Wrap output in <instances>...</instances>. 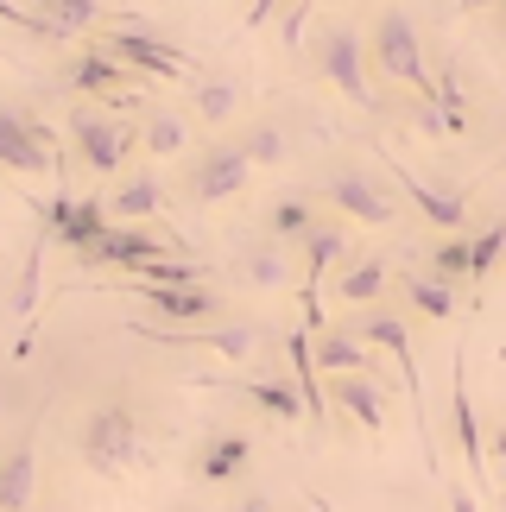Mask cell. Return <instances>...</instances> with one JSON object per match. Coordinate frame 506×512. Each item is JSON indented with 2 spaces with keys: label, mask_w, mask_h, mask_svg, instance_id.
Returning <instances> with one entry per match:
<instances>
[{
  "label": "cell",
  "mask_w": 506,
  "mask_h": 512,
  "mask_svg": "<svg viewBox=\"0 0 506 512\" xmlns=\"http://www.w3.org/2000/svg\"><path fill=\"white\" fill-rule=\"evenodd\" d=\"M235 285H247V291H285L291 279H298V266H291V253H285V241H247L241 253H235Z\"/></svg>",
  "instance_id": "obj_17"
},
{
  "label": "cell",
  "mask_w": 506,
  "mask_h": 512,
  "mask_svg": "<svg viewBox=\"0 0 506 512\" xmlns=\"http://www.w3.org/2000/svg\"><path fill=\"white\" fill-rule=\"evenodd\" d=\"M285 354H291L298 392H304V405H310V424H329V380H323V367H317V342H310V329H291Z\"/></svg>",
  "instance_id": "obj_20"
},
{
  "label": "cell",
  "mask_w": 506,
  "mask_h": 512,
  "mask_svg": "<svg viewBox=\"0 0 506 512\" xmlns=\"http://www.w3.org/2000/svg\"><path fill=\"white\" fill-rule=\"evenodd\" d=\"M323 203L342 209L348 222H361V228H386L399 215L393 209V190H386L380 177H367L361 165H336V171H329L323 177Z\"/></svg>",
  "instance_id": "obj_11"
},
{
  "label": "cell",
  "mask_w": 506,
  "mask_h": 512,
  "mask_svg": "<svg viewBox=\"0 0 506 512\" xmlns=\"http://www.w3.org/2000/svg\"><path fill=\"white\" fill-rule=\"evenodd\" d=\"M450 512H481V506L469 500V487H450Z\"/></svg>",
  "instance_id": "obj_39"
},
{
  "label": "cell",
  "mask_w": 506,
  "mask_h": 512,
  "mask_svg": "<svg viewBox=\"0 0 506 512\" xmlns=\"http://www.w3.org/2000/svg\"><path fill=\"white\" fill-rule=\"evenodd\" d=\"M272 13H279V0H253V7H247V32H260Z\"/></svg>",
  "instance_id": "obj_38"
},
{
  "label": "cell",
  "mask_w": 506,
  "mask_h": 512,
  "mask_svg": "<svg viewBox=\"0 0 506 512\" xmlns=\"http://www.w3.org/2000/svg\"><path fill=\"white\" fill-rule=\"evenodd\" d=\"M70 140H76V159H83L95 177H114L127 165V152L140 146V127L114 121V114H95V108H76L70 114Z\"/></svg>",
  "instance_id": "obj_9"
},
{
  "label": "cell",
  "mask_w": 506,
  "mask_h": 512,
  "mask_svg": "<svg viewBox=\"0 0 506 512\" xmlns=\"http://www.w3.org/2000/svg\"><path fill=\"white\" fill-rule=\"evenodd\" d=\"M386 279H393V272H386V260H374V253H367V260H348L336 272V298L342 304H374L386 291Z\"/></svg>",
  "instance_id": "obj_30"
},
{
  "label": "cell",
  "mask_w": 506,
  "mask_h": 512,
  "mask_svg": "<svg viewBox=\"0 0 506 512\" xmlns=\"http://www.w3.org/2000/svg\"><path fill=\"white\" fill-rule=\"evenodd\" d=\"M64 89L95 95L102 108H140V102L127 95V64H121V57H108L102 45H89V51H83V57H76V64L64 70Z\"/></svg>",
  "instance_id": "obj_14"
},
{
  "label": "cell",
  "mask_w": 506,
  "mask_h": 512,
  "mask_svg": "<svg viewBox=\"0 0 506 512\" xmlns=\"http://www.w3.org/2000/svg\"><path fill=\"white\" fill-rule=\"evenodd\" d=\"M241 152L253 159V171H272V165H285L291 159V133H285V121H253L247 133H241Z\"/></svg>",
  "instance_id": "obj_32"
},
{
  "label": "cell",
  "mask_w": 506,
  "mask_h": 512,
  "mask_svg": "<svg viewBox=\"0 0 506 512\" xmlns=\"http://www.w3.org/2000/svg\"><path fill=\"white\" fill-rule=\"evenodd\" d=\"M310 228H317V203H310V196H279V203L266 209V234H272V241H304Z\"/></svg>",
  "instance_id": "obj_33"
},
{
  "label": "cell",
  "mask_w": 506,
  "mask_h": 512,
  "mask_svg": "<svg viewBox=\"0 0 506 512\" xmlns=\"http://www.w3.org/2000/svg\"><path fill=\"white\" fill-rule=\"evenodd\" d=\"M462 7H481V0H462Z\"/></svg>",
  "instance_id": "obj_42"
},
{
  "label": "cell",
  "mask_w": 506,
  "mask_h": 512,
  "mask_svg": "<svg viewBox=\"0 0 506 512\" xmlns=\"http://www.w3.org/2000/svg\"><path fill=\"white\" fill-rule=\"evenodd\" d=\"M424 260H431V272L437 279H469V260H475V234H443V241L424 253Z\"/></svg>",
  "instance_id": "obj_34"
},
{
  "label": "cell",
  "mask_w": 506,
  "mask_h": 512,
  "mask_svg": "<svg viewBox=\"0 0 506 512\" xmlns=\"http://www.w3.org/2000/svg\"><path fill=\"white\" fill-rule=\"evenodd\" d=\"M45 247H51V234L38 228V234H32V247H26V260H19V279H13V304H7L19 323H32V317H38V291H45Z\"/></svg>",
  "instance_id": "obj_25"
},
{
  "label": "cell",
  "mask_w": 506,
  "mask_h": 512,
  "mask_svg": "<svg viewBox=\"0 0 506 512\" xmlns=\"http://www.w3.org/2000/svg\"><path fill=\"white\" fill-rule=\"evenodd\" d=\"M317 367L323 373H374V354L355 329H323L317 336Z\"/></svg>",
  "instance_id": "obj_27"
},
{
  "label": "cell",
  "mask_w": 506,
  "mask_h": 512,
  "mask_svg": "<svg viewBox=\"0 0 506 512\" xmlns=\"http://www.w3.org/2000/svg\"><path fill=\"white\" fill-rule=\"evenodd\" d=\"M367 57L386 83L412 89V102H437V83H431V64H424V38H418V19L405 7H386L374 19V38H367Z\"/></svg>",
  "instance_id": "obj_2"
},
{
  "label": "cell",
  "mask_w": 506,
  "mask_h": 512,
  "mask_svg": "<svg viewBox=\"0 0 506 512\" xmlns=\"http://www.w3.org/2000/svg\"><path fill=\"white\" fill-rule=\"evenodd\" d=\"M247 462H253V437L247 430H222V437H209L197 449V481L203 487H228V481L247 475Z\"/></svg>",
  "instance_id": "obj_19"
},
{
  "label": "cell",
  "mask_w": 506,
  "mask_h": 512,
  "mask_svg": "<svg viewBox=\"0 0 506 512\" xmlns=\"http://www.w3.org/2000/svg\"><path fill=\"white\" fill-rule=\"evenodd\" d=\"M500 260H506V215H500L494 228H481V234H475V260H469V279L481 285V279H488V272H494Z\"/></svg>",
  "instance_id": "obj_36"
},
{
  "label": "cell",
  "mask_w": 506,
  "mask_h": 512,
  "mask_svg": "<svg viewBox=\"0 0 506 512\" xmlns=\"http://www.w3.org/2000/svg\"><path fill=\"white\" fill-rule=\"evenodd\" d=\"M133 336H146V342H159V348H216L222 361H253V354L266 348V329L260 323H127Z\"/></svg>",
  "instance_id": "obj_6"
},
{
  "label": "cell",
  "mask_w": 506,
  "mask_h": 512,
  "mask_svg": "<svg viewBox=\"0 0 506 512\" xmlns=\"http://www.w3.org/2000/svg\"><path fill=\"white\" fill-rule=\"evenodd\" d=\"M0 171L13 177H51L64 184V159H57V133L26 108H0Z\"/></svg>",
  "instance_id": "obj_5"
},
{
  "label": "cell",
  "mask_w": 506,
  "mask_h": 512,
  "mask_svg": "<svg viewBox=\"0 0 506 512\" xmlns=\"http://www.w3.org/2000/svg\"><path fill=\"white\" fill-rule=\"evenodd\" d=\"M310 506H317V512H329V500H317V494H310Z\"/></svg>",
  "instance_id": "obj_41"
},
{
  "label": "cell",
  "mask_w": 506,
  "mask_h": 512,
  "mask_svg": "<svg viewBox=\"0 0 506 512\" xmlns=\"http://www.w3.org/2000/svg\"><path fill=\"white\" fill-rule=\"evenodd\" d=\"M0 26H19V32H32V38H45V45H76V38L57 26V19H45L38 7H19V0H0Z\"/></svg>",
  "instance_id": "obj_35"
},
{
  "label": "cell",
  "mask_w": 506,
  "mask_h": 512,
  "mask_svg": "<svg viewBox=\"0 0 506 512\" xmlns=\"http://www.w3.org/2000/svg\"><path fill=\"white\" fill-rule=\"evenodd\" d=\"M32 494H38V449H32V437H19L0 456V512H26Z\"/></svg>",
  "instance_id": "obj_21"
},
{
  "label": "cell",
  "mask_w": 506,
  "mask_h": 512,
  "mask_svg": "<svg viewBox=\"0 0 506 512\" xmlns=\"http://www.w3.org/2000/svg\"><path fill=\"white\" fill-rule=\"evenodd\" d=\"M76 456H83L89 475H127V468H140V462H146V430H140V411H133L127 399L89 405L83 437H76Z\"/></svg>",
  "instance_id": "obj_1"
},
{
  "label": "cell",
  "mask_w": 506,
  "mask_h": 512,
  "mask_svg": "<svg viewBox=\"0 0 506 512\" xmlns=\"http://www.w3.org/2000/svg\"><path fill=\"white\" fill-rule=\"evenodd\" d=\"M203 386H228V392H241V399H253V405L266 411V418H279V424L310 418L304 392H298V386H285V380H203Z\"/></svg>",
  "instance_id": "obj_22"
},
{
  "label": "cell",
  "mask_w": 506,
  "mask_h": 512,
  "mask_svg": "<svg viewBox=\"0 0 506 512\" xmlns=\"http://www.w3.org/2000/svg\"><path fill=\"white\" fill-rule=\"evenodd\" d=\"M380 159H386V152H380ZM386 171H393V184L412 196V209H418L431 228H443V234H462V228H469V196H456V190H431L424 177H412L399 159H386Z\"/></svg>",
  "instance_id": "obj_16"
},
{
  "label": "cell",
  "mask_w": 506,
  "mask_h": 512,
  "mask_svg": "<svg viewBox=\"0 0 506 512\" xmlns=\"http://www.w3.org/2000/svg\"><path fill=\"white\" fill-rule=\"evenodd\" d=\"M121 285H127L146 310H159L165 323H178V329L216 323V317H222V298H216L209 285H140V279H121Z\"/></svg>",
  "instance_id": "obj_13"
},
{
  "label": "cell",
  "mask_w": 506,
  "mask_h": 512,
  "mask_svg": "<svg viewBox=\"0 0 506 512\" xmlns=\"http://www.w3.org/2000/svg\"><path fill=\"white\" fill-rule=\"evenodd\" d=\"M190 108H197L203 127H228L241 114V83H228V76H203L197 95H190Z\"/></svg>",
  "instance_id": "obj_29"
},
{
  "label": "cell",
  "mask_w": 506,
  "mask_h": 512,
  "mask_svg": "<svg viewBox=\"0 0 506 512\" xmlns=\"http://www.w3.org/2000/svg\"><path fill=\"white\" fill-rule=\"evenodd\" d=\"M253 184V159L241 152V140H209L184 171V196L190 203H228Z\"/></svg>",
  "instance_id": "obj_7"
},
{
  "label": "cell",
  "mask_w": 506,
  "mask_h": 512,
  "mask_svg": "<svg viewBox=\"0 0 506 512\" xmlns=\"http://www.w3.org/2000/svg\"><path fill=\"white\" fill-rule=\"evenodd\" d=\"M500 475H506V456H500Z\"/></svg>",
  "instance_id": "obj_43"
},
{
  "label": "cell",
  "mask_w": 506,
  "mask_h": 512,
  "mask_svg": "<svg viewBox=\"0 0 506 512\" xmlns=\"http://www.w3.org/2000/svg\"><path fill=\"white\" fill-rule=\"evenodd\" d=\"M38 13L45 19H57V26H64L70 38H83V32H102L108 26V7L102 0H32Z\"/></svg>",
  "instance_id": "obj_31"
},
{
  "label": "cell",
  "mask_w": 506,
  "mask_h": 512,
  "mask_svg": "<svg viewBox=\"0 0 506 512\" xmlns=\"http://www.w3.org/2000/svg\"><path fill=\"white\" fill-rule=\"evenodd\" d=\"M323 0H298V7L285 13V51H298V38H304V26H310V13H317Z\"/></svg>",
  "instance_id": "obj_37"
},
{
  "label": "cell",
  "mask_w": 506,
  "mask_h": 512,
  "mask_svg": "<svg viewBox=\"0 0 506 512\" xmlns=\"http://www.w3.org/2000/svg\"><path fill=\"white\" fill-rule=\"evenodd\" d=\"M329 411H342L348 424H361L367 437L386 430V386L374 373H329Z\"/></svg>",
  "instance_id": "obj_15"
},
{
  "label": "cell",
  "mask_w": 506,
  "mask_h": 512,
  "mask_svg": "<svg viewBox=\"0 0 506 512\" xmlns=\"http://www.w3.org/2000/svg\"><path fill=\"white\" fill-rule=\"evenodd\" d=\"M310 57H317V76L342 95V102L374 108V83H367V64H374V57H367V38L348 26V19L323 26V32H317V45H310Z\"/></svg>",
  "instance_id": "obj_4"
},
{
  "label": "cell",
  "mask_w": 506,
  "mask_h": 512,
  "mask_svg": "<svg viewBox=\"0 0 506 512\" xmlns=\"http://www.w3.org/2000/svg\"><path fill=\"white\" fill-rule=\"evenodd\" d=\"M235 512H272V500H266V494H253V500H241Z\"/></svg>",
  "instance_id": "obj_40"
},
{
  "label": "cell",
  "mask_w": 506,
  "mask_h": 512,
  "mask_svg": "<svg viewBox=\"0 0 506 512\" xmlns=\"http://www.w3.org/2000/svg\"><path fill=\"white\" fill-rule=\"evenodd\" d=\"M431 83H437V121H443V140H462V133L475 127V114H469V95H462V70L443 57V64L431 70Z\"/></svg>",
  "instance_id": "obj_23"
},
{
  "label": "cell",
  "mask_w": 506,
  "mask_h": 512,
  "mask_svg": "<svg viewBox=\"0 0 506 512\" xmlns=\"http://www.w3.org/2000/svg\"><path fill=\"white\" fill-rule=\"evenodd\" d=\"M140 146H146V159H178L190 146V121L178 108H146L140 114Z\"/></svg>",
  "instance_id": "obj_24"
},
{
  "label": "cell",
  "mask_w": 506,
  "mask_h": 512,
  "mask_svg": "<svg viewBox=\"0 0 506 512\" xmlns=\"http://www.w3.org/2000/svg\"><path fill=\"white\" fill-rule=\"evenodd\" d=\"M95 45H102L108 57H121L127 70H146V76H165V83H178V76H190V57L171 45V38L146 32L140 19H127V26H102L95 32Z\"/></svg>",
  "instance_id": "obj_8"
},
{
  "label": "cell",
  "mask_w": 506,
  "mask_h": 512,
  "mask_svg": "<svg viewBox=\"0 0 506 512\" xmlns=\"http://www.w3.org/2000/svg\"><path fill=\"white\" fill-rule=\"evenodd\" d=\"M405 304L418 310V317H431V323H450L456 317V285L450 279H437V272H405Z\"/></svg>",
  "instance_id": "obj_26"
},
{
  "label": "cell",
  "mask_w": 506,
  "mask_h": 512,
  "mask_svg": "<svg viewBox=\"0 0 506 512\" xmlns=\"http://www.w3.org/2000/svg\"><path fill=\"white\" fill-rule=\"evenodd\" d=\"M38 228H45L57 247L83 253L89 241H102V234L114 228V215H108V196H83V203H76V196L57 184V196H51L45 209H38Z\"/></svg>",
  "instance_id": "obj_10"
},
{
  "label": "cell",
  "mask_w": 506,
  "mask_h": 512,
  "mask_svg": "<svg viewBox=\"0 0 506 512\" xmlns=\"http://www.w3.org/2000/svg\"><path fill=\"white\" fill-rule=\"evenodd\" d=\"M152 260H165V247L152 241L146 228H133V222H114L102 241H89L83 253H76L83 272H121V279H140Z\"/></svg>",
  "instance_id": "obj_12"
},
{
  "label": "cell",
  "mask_w": 506,
  "mask_h": 512,
  "mask_svg": "<svg viewBox=\"0 0 506 512\" xmlns=\"http://www.w3.org/2000/svg\"><path fill=\"white\" fill-rule=\"evenodd\" d=\"M159 209H165V190H159V177H152V171L127 177V184L108 196V215H114V222H146V215H159Z\"/></svg>",
  "instance_id": "obj_28"
},
{
  "label": "cell",
  "mask_w": 506,
  "mask_h": 512,
  "mask_svg": "<svg viewBox=\"0 0 506 512\" xmlns=\"http://www.w3.org/2000/svg\"><path fill=\"white\" fill-rule=\"evenodd\" d=\"M450 424H456V443H462V462H469L475 481H488V443H481V418H475V399H469V367H450Z\"/></svg>",
  "instance_id": "obj_18"
},
{
  "label": "cell",
  "mask_w": 506,
  "mask_h": 512,
  "mask_svg": "<svg viewBox=\"0 0 506 512\" xmlns=\"http://www.w3.org/2000/svg\"><path fill=\"white\" fill-rule=\"evenodd\" d=\"M355 336L367 348H386L399 361V380H405V399H412V424H418V443H424V462L437 468V437H431V418H424V380H418V354H412V329L393 310H361L355 317Z\"/></svg>",
  "instance_id": "obj_3"
}]
</instances>
